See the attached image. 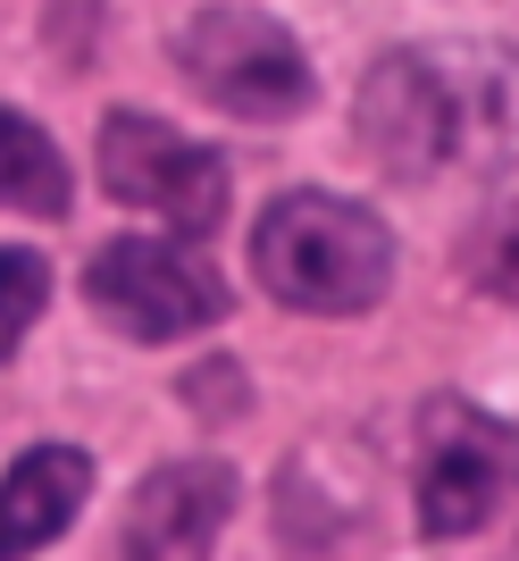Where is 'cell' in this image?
Wrapping results in <instances>:
<instances>
[{"instance_id": "7a4b0ae2", "label": "cell", "mask_w": 519, "mask_h": 561, "mask_svg": "<svg viewBox=\"0 0 519 561\" xmlns=\"http://www.w3.org/2000/svg\"><path fill=\"white\" fill-rule=\"evenodd\" d=\"M394 227L369 202L327 185H293L252 218V277L268 302L302 319H360L394 294Z\"/></svg>"}, {"instance_id": "ba28073f", "label": "cell", "mask_w": 519, "mask_h": 561, "mask_svg": "<svg viewBox=\"0 0 519 561\" xmlns=\"http://www.w3.org/2000/svg\"><path fill=\"white\" fill-rule=\"evenodd\" d=\"M93 494V453L84 445H34L9 461L0 478V561L9 553H43L68 537V519Z\"/></svg>"}, {"instance_id": "9c48e42d", "label": "cell", "mask_w": 519, "mask_h": 561, "mask_svg": "<svg viewBox=\"0 0 519 561\" xmlns=\"http://www.w3.org/2000/svg\"><path fill=\"white\" fill-rule=\"evenodd\" d=\"M0 210H18V218H68L76 210V168L68 151L50 142L43 117H25L0 101Z\"/></svg>"}, {"instance_id": "6da1fadb", "label": "cell", "mask_w": 519, "mask_h": 561, "mask_svg": "<svg viewBox=\"0 0 519 561\" xmlns=\"http://www.w3.org/2000/svg\"><path fill=\"white\" fill-rule=\"evenodd\" d=\"M353 142L402 185L511 176L519 168V50L511 43H402L369 59Z\"/></svg>"}, {"instance_id": "8fae6325", "label": "cell", "mask_w": 519, "mask_h": 561, "mask_svg": "<svg viewBox=\"0 0 519 561\" xmlns=\"http://www.w3.org/2000/svg\"><path fill=\"white\" fill-rule=\"evenodd\" d=\"M470 285L519 310V202H495L470 234Z\"/></svg>"}, {"instance_id": "52a82bcc", "label": "cell", "mask_w": 519, "mask_h": 561, "mask_svg": "<svg viewBox=\"0 0 519 561\" xmlns=\"http://www.w3.org/2000/svg\"><path fill=\"white\" fill-rule=\"evenodd\" d=\"M235 461H210V453H185V461H160L151 478H135L126 494V528L118 553H151V561H201L218 553L227 519H235Z\"/></svg>"}, {"instance_id": "5b68a950", "label": "cell", "mask_w": 519, "mask_h": 561, "mask_svg": "<svg viewBox=\"0 0 519 561\" xmlns=\"http://www.w3.org/2000/svg\"><path fill=\"white\" fill-rule=\"evenodd\" d=\"M93 176L118 210H142L168 234H218L227 227V160L210 142H193L185 126L142 110H109L93 135Z\"/></svg>"}, {"instance_id": "277c9868", "label": "cell", "mask_w": 519, "mask_h": 561, "mask_svg": "<svg viewBox=\"0 0 519 561\" xmlns=\"http://www.w3.org/2000/svg\"><path fill=\"white\" fill-rule=\"evenodd\" d=\"M519 494V427L477 411L470 394H427L419 402V469H411V503H419L427 545H461Z\"/></svg>"}, {"instance_id": "3957f363", "label": "cell", "mask_w": 519, "mask_h": 561, "mask_svg": "<svg viewBox=\"0 0 519 561\" xmlns=\"http://www.w3.org/2000/svg\"><path fill=\"white\" fill-rule=\"evenodd\" d=\"M176 76L218 117H243V126H285L319 101V76H310V50L293 43V25L252 9V0L193 9L176 25Z\"/></svg>"}, {"instance_id": "30bf717a", "label": "cell", "mask_w": 519, "mask_h": 561, "mask_svg": "<svg viewBox=\"0 0 519 561\" xmlns=\"http://www.w3.org/2000/svg\"><path fill=\"white\" fill-rule=\"evenodd\" d=\"M43 302H50V260L25 252V243H0V360H18Z\"/></svg>"}, {"instance_id": "7c38bea8", "label": "cell", "mask_w": 519, "mask_h": 561, "mask_svg": "<svg viewBox=\"0 0 519 561\" xmlns=\"http://www.w3.org/2000/svg\"><path fill=\"white\" fill-rule=\"evenodd\" d=\"M185 402L201 411V420H235V411H252V394H243V369H235V360L193 369V377H185Z\"/></svg>"}, {"instance_id": "8992f818", "label": "cell", "mask_w": 519, "mask_h": 561, "mask_svg": "<svg viewBox=\"0 0 519 561\" xmlns=\"http://www.w3.org/2000/svg\"><path fill=\"white\" fill-rule=\"evenodd\" d=\"M84 302L126 344H185L227 319V277L193 252V234H118L84 268Z\"/></svg>"}]
</instances>
